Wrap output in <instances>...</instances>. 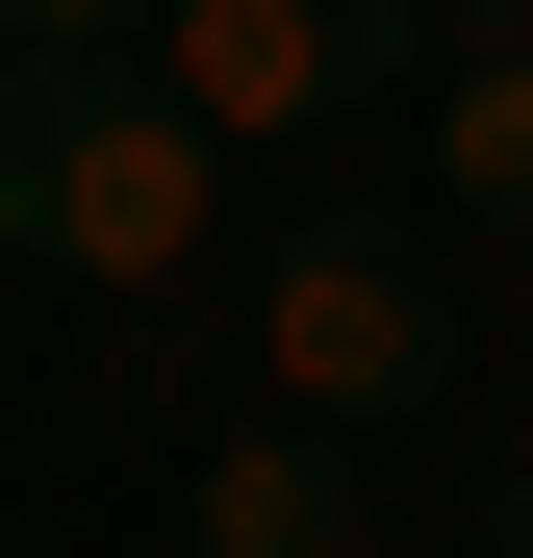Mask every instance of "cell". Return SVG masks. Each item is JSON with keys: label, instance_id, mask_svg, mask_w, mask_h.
<instances>
[{"label": "cell", "instance_id": "5", "mask_svg": "<svg viewBox=\"0 0 533 558\" xmlns=\"http://www.w3.org/2000/svg\"><path fill=\"white\" fill-rule=\"evenodd\" d=\"M407 178H432V254L533 279V51H432V102H407Z\"/></svg>", "mask_w": 533, "mask_h": 558}, {"label": "cell", "instance_id": "2", "mask_svg": "<svg viewBox=\"0 0 533 558\" xmlns=\"http://www.w3.org/2000/svg\"><path fill=\"white\" fill-rule=\"evenodd\" d=\"M204 330H229V407H280V432H407L432 381H458V279H432V229H381V204L254 229Z\"/></svg>", "mask_w": 533, "mask_h": 558}, {"label": "cell", "instance_id": "8", "mask_svg": "<svg viewBox=\"0 0 533 558\" xmlns=\"http://www.w3.org/2000/svg\"><path fill=\"white\" fill-rule=\"evenodd\" d=\"M483 558H533V432H508V483H483Z\"/></svg>", "mask_w": 533, "mask_h": 558}, {"label": "cell", "instance_id": "3", "mask_svg": "<svg viewBox=\"0 0 533 558\" xmlns=\"http://www.w3.org/2000/svg\"><path fill=\"white\" fill-rule=\"evenodd\" d=\"M153 102L229 178H330L355 128L432 102V0H153Z\"/></svg>", "mask_w": 533, "mask_h": 558}, {"label": "cell", "instance_id": "1", "mask_svg": "<svg viewBox=\"0 0 533 558\" xmlns=\"http://www.w3.org/2000/svg\"><path fill=\"white\" fill-rule=\"evenodd\" d=\"M254 178L153 102V51H0V254L51 279V305H102V330H178V305H229V229Z\"/></svg>", "mask_w": 533, "mask_h": 558}, {"label": "cell", "instance_id": "6", "mask_svg": "<svg viewBox=\"0 0 533 558\" xmlns=\"http://www.w3.org/2000/svg\"><path fill=\"white\" fill-rule=\"evenodd\" d=\"M0 51H153V0H0Z\"/></svg>", "mask_w": 533, "mask_h": 558}, {"label": "cell", "instance_id": "9", "mask_svg": "<svg viewBox=\"0 0 533 558\" xmlns=\"http://www.w3.org/2000/svg\"><path fill=\"white\" fill-rule=\"evenodd\" d=\"M0 558H26V533H0Z\"/></svg>", "mask_w": 533, "mask_h": 558}, {"label": "cell", "instance_id": "7", "mask_svg": "<svg viewBox=\"0 0 533 558\" xmlns=\"http://www.w3.org/2000/svg\"><path fill=\"white\" fill-rule=\"evenodd\" d=\"M432 51H533V0H432Z\"/></svg>", "mask_w": 533, "mask_h": 558}, {"label": "cell", "instance_id": "4", "mask_svg": "<svg viewBox=\"0 0 533 558\" xmlns=\"http://www.w3.org/2000/svg\"><path fill=\"white\" fill-rule=\"evenodd\" d=\"M178 558H432V533L381 508V457H355V432L204 407V432H178Z\"/></svg>", "mask_w": 533, "mask_h": 558}]
</instances>
